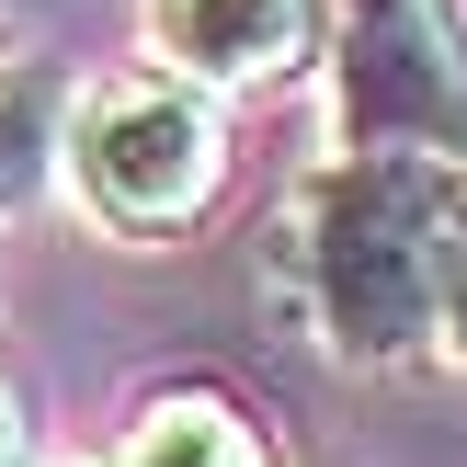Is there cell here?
<instances>
[{
	"mask_svg": "<svg viewBox=\"0 0 467 467\" xmlns=\"http://www.w3.org/2000/svg\"><path fill=\"white\" fill-rule=\"evenodd\" d=\"M0 467H35V422H23V388L0 377Z\"/></svg>",
	"mask_w": 467,
	"mask_h": 467,
	"instance_id": "ba28073f",
	"label": "cell"
},
{
	"mask_svg": "<svg viewBox=\"0 0 467 467\" xmlns=\"http://www.w3.org/2000/svg\"><path fill=\"white\" fill-rule=\"evenodd\" d=\"M0 57H12V0H0Z\"/></svg>",
	"mask_w": 467,
	"mask_h": 467,
	"instance_id": "9c48e42d",
	"label": "cell"
},
{
	"mask_svg": "<svg viewBox=\"0 0 467 467\" xmlns=\"http://www.w3.org/2000/svg\"><path fill=\"white\" fill-rule=\"evenodd\" d=\"M57 126H68V80L12 46L0 57V228L57 194Z\"/></svg>",
	"mask_w": 467,
	"mask_h": 467,
	"instance_id": "8992f818",
	"label": "cell"
},
{
	"mask_svg": "<svg viewBox=\"0 0 467 467\" xmlns=\"http://www.w3.org/2000/svg\"><path fill=\"white\" fill-rule=\"evenodd\" d=\"M114 456H126V467H274L263 410H251L240 388H217V377H171V388H149Z\"/></svg>",
	"mask_w": 467,
	"mask_h": 467,
	"instance_id": "5b68a950",
	"label": "cell"
},
{
	"mask_svg": "<svg viewBox=\"0 0 467 467\" xmlns=\"http://www.w3.org/2000/svg\"><path fill=\"white\" fill-rule=\"evenodd\" d=\"M445 354L467 365V171H456V285H445Z\"/></svg>",
	"mask_w": 467,
	"mask_h": 467,
	"instance_id": "52a82bcc",
	"label": "cell"
},
{
	"mask_svg": "<svg viewBox=\"0 0 467 467\" xmlns=\"http://www.w3.org/2000/svg\"><path fill=\"white\" fill-rule=\"evenodd\" d=\"M80 467H126V456H80Z\"/></svg>",
	"mask_w": 467,
	"mask_h": 467,
	"instance_id": "30bf717a",
	"label": "cell"
},
{
	"mask_svg": "<svg viewBox=\"0 0 467 467\" xmlns=\"http://www.w3.org/2000/svg\"><path fill=\"white\" fill-rule=\"evenodd\" d=\"M228 103L171 68H114V80H80L68 91V126H57V194L80 205V228L126 251H160L182 228H205L228 205Z\"/></svg>",
	"mask_w": 467,
	"mask_h": 467,
	"instance_id": "7a4b0ae2",
	"label": "cell"
},
{
	"mask_svg": "<svg viewBox=\"0 0 467 467\" xmlns=\"http://www.w3.org/2000/svg\"><path fill=\"white\" fill-rule=\"evenodd\" d=\"M296 331L354 377L445 354V285H456V171L445 160H354L331 149L285 194L274 240Z\"/></svg>",
	"mask_w": 467,
	"mask_h": 467,
	"instance_id": "6da1fadb",
	"label": "cell"
},
{
	"mask_svg": "<svg viewBox=\"0 0 467 467\" xmlns=\"http://www.w3.org/2000/svg\"><path fill=\"white\" fill-rule=\"evenodd\" d=\"M319 103H331V149L354 160L467 171V12L456 0H331Z\"/></svg>",
	"mask_w": 467,
	"mask_h": 467,
	"instance_id": "3957f363",
	"label": "cell"
},
{
	"mask_svg": "<svg viewBox=\"0 0 467 467\" xmlns=\"http://www.w3.org/2000/svg\"><path fill=\"white\" fill-rule=\"evenodd\" d=\"M137 35L171 80L217 91H285V80H319L331 57V0H137Z\"/></svg>",
	"mask_w": 467,
	"mask_h": 467,
	"instance_id": "277c9868",
	"label": "cell"
}]
</instances>
